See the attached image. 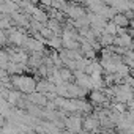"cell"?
<instances>
[{"label":"cell","mask_w":134,"mask_h":134,"mask_svg":"<svg viewBox=\"0 0 134 134\" xmlns=\"http://www.w3.org/2000/svg\"><path fill=\"white\" fill-rule=\"evenodd\" d=\"M11 82H13V85H14L16 90H19V92H22V93H25V95L36 92V84H38V81H36L35 77H32V76L14 74V76H11Z\"/></svg>","instance_id":"1"},{"label":"cell","mask_w":134,"mask_h":134,"mask_svg":"<svg viewBox=\"0 0 134 134\" xmlns=\"http://www.w3.org/2000/svg\"><path fill=\"white\" fill-rule=\"evenodd\" d=\"M65 128L74 131V132H82L84 131V118L81 117V114H71V115H66L65 118Z\"/></svg>","instance_id":"2"},{"label":"cell","mask_w":134,"mask_h":134,"mask_svg":"<svg viewBox=\"0 0 134 134\" xmlns=\"http://www.w3.org/2000/svg\"><path fill=\"white\" fill-rule=\"evenodd\" d=\"M63 13L68 16L70 19H73V21H77V19L85 18L88 14L87 13V8H84L82 5H76V3H68V7L65 8Z\"/></svg>","instance_id":"3"},{"label":"cell","mask_w":134,"mask_h":134,"mask_svg":"<svg viewBox=\"0 0 134 134\" xmlns=\"http://www.w3.org/2000/svg\"><path fill=\"white\" fill-rule=\"evenodd\" d=\"M84 131L87 132H95L101 131V121L96 115H87L84 117Z\"/></svg>","instance_id":"4"},{"label":"cell","mask_w":134,"mask_h":134,"mask_svg":"<svg viewBox=\"0 0 134 134\" xmlns=\"http://www.w3.org/2000/svg\"><path fill=\"white\" fill-rule=\"evenodd\" d=\"M27 99H29V103H32V104H35V106H40V107H46L47 103H49L47 96H46L44 93H40V92L29 93V95H27Z\"/></svg>","instance_id":"5"},{"label":"cell","mask_w":134,"mask_h":134,"mask_svg":"<svg viewBox=\"0 0 134 134\" xmlns=\"http://www.w3.org/2000/svg\"><path fill=\"white\" fill-rule=\"evenodd\" d=\"M55 90H57V85L52 84L49 79H40L38 84H36V92H40V93L47 95V93H52Z\"/></svg>","instance_id":"6"},{"label":"cell","mask_w":134,"mask_h":134,"mask_svg":"<svg viewBox=\"0 0 134 134\" xmlns=\"http://www.w3.org/2000/svg\"><path fill=\"white\" fill-rule=\"evenodd\" d=\"M46 25L51 27V29L54 30V33H55V35H60V36H62V33H63V30H65V22H62V21H58V19H54V18H51Z\"/></svg>","instance_id":"7"},{"label":"cell","mask_w":134,"mask_h":134,"mask_svg":"<svg viewBox=\"0 0 134 134\" xmlns=\"http://www.w3.org/2000/svg\"><path fill=\"white\" fill-rule=\"evenodd\" d=\"M60 76L63 79V82H76V76H74V71L66 68V66H63V68L60 70Z\"/></svg>","instance_id":"8"},{"label":"cell","mask_w":134,"mask_h":134,"mask_svg":"<svg viewBox=\"0 0 134 134\" xmlns=\"http://www.w3.org/2000/svg\"><path fill=\"white\" fill-rule=\"evenodd\" d=\"M112 21H114L118 27H129V25H131V21L125 16V13H117Z\"/></svg>","instance_id":"9"},{"label":"cell","mask_w":134,"mask_h":134,"mask_svg":"<svg viewBox=\"0 0 134 134\" xmlns=\"http://www.w3.org/2000/svg\"><path fill=\"white\" fill-rule=\"evenodd\" d=\"M33 19H36V21H40V22H43V24H47V21L51 19L49 18V14L44 11V10H40V8H35V11H33Z\"/></svg>","instance_id":"10"},{"label":"cell","mask_w":134,"mask_h":134,"mask_svg":"<svg viewBox=\"0 0 134 134\" xmlns=\"http://www.w3.org/2000/svg\"><path fill=\"white\" fill-rule=\"evenodd\" d=\"M99 40V43H101V46L103 47H109V46H114V43H115V35H110V33H104L101 38H98Z\"/></svg>","instance_id":"11"},{"label":"cell","mask_w":134,"mask_h":134,"mask_svg":"<svg viewBox=\"0 0 134 134\" xmlns=\"http://www.w3.org/2000/svg\"><path fill=\"white\" fill-rule=\"evenodd\" d=\"M123 63H126L129 68H134V49H128V52L123 55Z\"/></svg>","instance_id":"12"},{"label":"cell","mask_w":134,"mask_h":134,"mask_svg":"<svg viewBox=\"0 0 134 134\" xmlns=\"http://www.w3.org/2000/svg\"><path fill=\"white\" fill-rule=\"evenodd\" d=\"M118 29H120V27H118L114 21H109L107 25H106V29H104V33H110V35H115V36H117V35H118Z\"/></svg>","instance_id":"13"},{"label":"cell","mask_w":134,"mask_h":134,"mask_svg":"<svg viewBox=\"0 0 134 134\" xmlns=\"http://www.w3.org/2000/svg\"><path fill=\"white\" fill-rule=\"evenodd\" d=\"M40 33H41V35H43V38H46L47 41H49L51 38H54V36H55L54 30H52L51 27H47V25H43V29L40 30Z\"/></svg>","instance_id":"14"},{"label":"cell","mask_w":134,"mask_h":134,"mask_svg":"<svg viewBox=\"0 0 134 134\" xmlns=\"http://www.w3.org/2000/svg\"><path fill=\"white\" fill-rule=\"evenodd\" d=\"M40 3H43L44 7H52V0H38Z\"/></svg>","instance_id":"15"},{"label":"cell","mask_w":134,"mask_h":134,"mask_svg":"<svg viewBox=\"0 0 134 134\" xmlns=\"http://www.w3.org/2000/svg\"><path fill=\"white\" fill-rule=\"evenodd\" d=\"M103 134H114V132H110V131H107V132H103Z\"/></svg>","instance_id":"16"},{"label":"cell","mask_w":134,"mask_h":134,"mask_svg":"<svg viewBox=\"0 0 134 134\" xmlns=\"http://www.w3.org/2000/svg\"><path fill=\"white\" fill-rule=\"evenodd\" d=\"M36 134H47V132H44V131H41V132H36Z\"/></svg>","instance_id":"17"}]
</instances>
